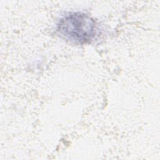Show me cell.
<instances>
[{
    "instance_id": "6da1fadb",
    "label": "cell",
    "mask_w": 160,
    "mask_h": 160,
    "mask_svg": "<svg viewBox=\"0 0 160 160\" xmlns=\"http://www.w3.org/2000/svg\"><path fill=\"white\" fill-rule=\"evenodd\" d=\"M56 31L68 41L76 44L91 42L98 36L99 28L90 16L81 12H69L59 19Z\"/></svg>"
}]
</instances>
